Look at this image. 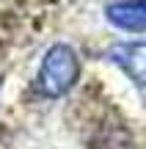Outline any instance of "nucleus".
Returning a JSON list of instances; mask_svg holds the SVG:
<instances>
[{"mask_svg": "<svg viewBox=\"0 0 146 149\" xmlns=\"http://www.w3.org/2000/svg\"><path fill=\"white\" fill-rule=\"evenodd\" d=\"M80 55L72 44L66 42H55L53 47H47L42 58V66H39L36 74V88L42 97L47 100H58V97H66L80 80Z\"/></svg>", "mask_w": 146, "mask_h": 149, "instance_id": "1", "label": "nucleus"}, {"mask_svg": "<svg viewBox=\"0 0 146 149\" xmlns=\"http://www.w3.org/2000/svg\"><path fill=\"white\" fill-rule=\"evenodd\" d=\"M105 61L119 66L132 86L146 88V39H127V42H113L105 50Z\"/></svg>", "mask_w": 146, "mask_h": 149, "instance_id": "2", "label": "nucleus"}, {"mask_svg": "<svg viewBox=\"0 0 146 149\" xmlns=\"http://www.w3.org/2000/svg\"><path fill=\"white\" fill-rule=\"evenodd\" d=\"M105 19L124 33H146V0H113L105 6Z\"/></svg>", "mask_w": 146, "mask_h": 149, "instance_id": "3", "label": "nucleus"}]
</instances>
